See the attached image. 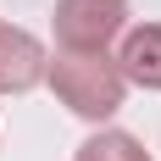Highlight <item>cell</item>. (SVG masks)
<instances>
[{
    "label": "cell",
    "instance_id": "cell-3",
    "mask_svg": "<svg viewBox=\"0 0 161 161\" xmlns=\"http://www.w3.org/2000/svg\"><path fill=\"white\" fill-rule=\"evenodd\" d=\"M45 72H50L45 45H39L28 28L0 22V95H28V89L45 78Z\"/></svg>",
    "mask_w": 161,
    "mask_h": 161
},
{
    "label": "cell",
    "instance_id": "cell-1",
    "mask_svg": "<svg viewBox=\"0 0 161 161\" xmlns=\"http://www.w3.org/2000/svg\"><path fill=\"white\" fill-rule=\"evenodd\" d=\"M45 78H50V89H56V100L67 111L89 117V122H106L128 95V78H122L117 56H106V50H61Z\"/></svg>",
    "mask_w": 161,
    "mask_h": 161
},
{
    "label": "cell",
    "instance_id": "cell-2",
    "mask_svg": "<svg viewBox=\"0 0 161 161\" xmlns=\"http://www.w3.org/2000/svg\"><path fill=\"white\" fill-rule=\"evenodd\" d=\"M50 22L61 50H106L128 22V0H56Z\"/></svg>",
    "mask_w": 161,
    "mask_h": 161
},
{
    "label": "cell",
    "instance_id": "cell-5",
    "mask_svg": "<svg viewBox=\"0 0 161 161\" xmlns=\"http://www.w3.org/2000/svg\"><path fill=\"white\" fill-rule=\"evenodd\" d=\"M72 161H150V156H145V145H139L133 133H117V128H111V133H95V139H83Z\"/></svg>",
    "mask_w": 161,
    "mask_h": 161
},
{
    "label": "cell",
    "instance_id": "cell-4",
    "mask_svg": "<svg viewBox=\"0 0 161 161\" xmlns=\"http://www.w3.org/2000/svg\"><path fill=\"white\" fill-rule=\"evenodd\" d=\"M117 67H122V78H128V83H139V89H161V22L133 28L128 39H122Z\"/></svg>",
    "mask_w": 161,
    "mask_h": 161
}]
</instances>
